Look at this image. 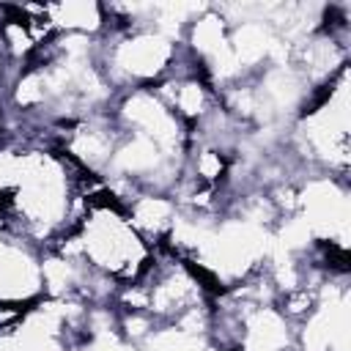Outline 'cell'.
Returning a JSON list of instances; mask_svg holds the SVG:
<instances>
[{
  "mask_svg": "<svg viewBox=\"0 0 351 351\" xmlns=\"http://www.w3.org/2000/svg\"><path fill=\"white\" fill-rule=\"evenodd\" d=\"M181 41L154 30V27H129L110 30L99 36V66L118 93L134 88H151L170 74Z\"/></svg>",
  "mask_w": 351,
  "mask_h": 351,
  "instance_id": "2",
  "label": "cell"
},
{
  "mask_svg": "<svg viewBox=\"0 0 351 351\" xmlns=\"http://www.w3.org/2000/svg\"><path fill=\"white\" fill-rule=\"evenodd\" d=\"M74 241L82 261L118 285L134 282L154 255L145 239L132 228L123 203H118L107 189L88 197V208L74 230Z\"/></svg>",
  "mask_w": 351,
  "mask_h": 351,
  "instance_id": "1",
  "label": "cell"
},
{
  "mask_svg": "<svg viewBox=\"0 0 351 351\" xmlns=\"http://www.w3.org/2000/svg\"><path fill=\"white\" fill-rule=\"evenodd\" d=\"M47 19L55 33L69 36H90L99 38L107 33V11L104 3L96 0H66V3H44Z\"/></svg>",
  "mask_w": 351,
  "mask_h": 351,
  "instance_id": "6",
  "label": "cell"
},
{
  "mask_svg": "<svg viewBox=\"0 0 351 351\" xmlns=\"http://www.w3.org/2000/svg\"><path fill=\"white\" fill-rule=\"evenodd\" d=\"M8 63H5V55H3V44H0V90L8 88Z\"/></svg>",
  "mask_w": 351,
  "mask_h": 351,
  "instance_id": "7",
  "label": "cell"
},
{
  "mask_svg": "<svg viewBox=\"0 0 351 351\" xmlns=\"http://www.w3.org/2000/svg\"><path fill=\"white\" fill-rule=\"evenodd\" d=\"M126 217L132 222V228L145 239V244L151 250L165 247L178 214V203L173 200V195L165 192H137L126 206Z\"/></svg>",
  "mask_w": 351,
  "mask_h": 351,
  "instance_id": "5",
  "label": "cell"
},
{
  "mask_svg": "<svg viewBox=\"0 0 351 351\" xmlns=\"http://www.w3.org/2000/svg\"><path fill=\"white\" fill-rule=\"evenodd\" d=\"M41 296V250L22 236L0 230V302L33 304Z\"/></svg>",
  "mask_w": 351,
  "mask_h": 351,
  "instance_id": "4",
  "label": "cell"
},
{
  "mask_svg": "<svg viewBox=\"0 0 351 351\" xmlns=\"http://www.w3.org/2000/svg\"><path fill=\"white\" fill-rule=\"evenodd\" d=\"M296 217L304 222L315 247L348 252L351 236V189L348 178L313 173L299 181Z\"/></svg>",
  "mask_w": 351,
  "mask_h": 351,
  "instance_id": "3",
  "label": "cell"
}]
</instances>
